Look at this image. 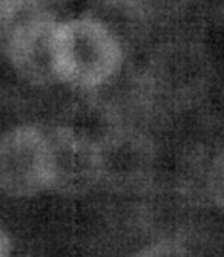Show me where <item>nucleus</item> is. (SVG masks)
Here are the masks:
<instances>
[{
    "instance_id": "nucleus-5",
    "label": "nucleus",
    "mask_w": 224,
    "mask_h": 257,
    "mask_svg": "<svg viewBox=\"0 0 224 257\" xmlns=\"http://www.w3.org/2000/svg\"><path fill=\"white\" fill-rule=\"evenodd\" d=\"M45 134L49 153L51 187L79 190L100 176L95 140L65 125L45 128Z\"/></svg>"
},
{
    "instance_id": "nucleus-1",
    "label": "nucleus",
    "mask_w": 224,
    "mask_h": 257,
    "mask_svg": "<svg viewBox=\"0 0 224 257\" xmlns=\"http://www.w3.org/2000/svg\"><path fill=\"white\" fill-rule=\"evenodd\" d=\"M141 71L155 113L194 107L204 98L213 75L207 51L192 40L157 46Z\"/></svg>"
},
{
    "instance_id": "nucleus-8",
    "label": "nucleus",
    "mask_w": 224,
    "mask_h": 257,
    "mask_svg": "<svg viewBox=\"0 0 224 257\" xmlns=\"http://www.w3.org/2000/svg\"><path fill=\"white\" fill-rule=\"evenodd\" d=\"M86 16L103 25L124 52L138 46L151 26L132 0H94Z\"/></svg>"
},
{
    "instance_id": "nucleus-9",
    "label": "nucleus",
    "mask_w": 224,
    "mask_h": 257,
    "mask_svg": "<svg viewBox=\"0 0 224 257\" xmlns=\"http://www.w3.org/2000/svg\"><path fill=\"white\" fill-rule=\"evenodd\" d=\"M149 23H160L175 19L184 11L189 0H132Z\"/></svg>"
},
{
    "instance_id": "nucleus-6",
    "label": "nucleus",
    "mask_w": 224,
    "mask_h": 257,
    "mask_svg": "<svg viewBox=\"0 0 224 257\" xmlns=\"http://www.w3.org/2000/svg\"><path fill=\"white\" fill-rule=\"evenodd\" d=\"M89 92L92 93L95 109L109 125L141 127L140 122L155 113L143 71L126 66L124 61L105 83Z\"/></svg>"
},
{
    "instance_id": "nucleus-7",
    "label": "nucleus",
    "mask_w": 224,
    "mask_h": 257,
    "mask_svg": "<svg viewBox=\"0 0 224 257\" xmlns=\"http://www.w3.org/2000/svg\"><path fill=\"white\" fill-rule=\"evenodd\" d=\"M45 0H0V51L7 57L43 28L55 23Z\"/></svg>"
},
{
    "instance_id": "nucleus-3",
    "label": "nucleus",
    "mask_w": 224,
    "mask_h": 257,
    "mask_svg": "<svg viewBox=\"0 0 224 257\" xmlns=\"http://www.w3.org/2000/svg\"><path fill=\"white\" fill-rule=\"evenodd\" d=\"M51 187L45 128L22 125L0 137V188L23 198Z\"/></svg>"
},
{
    "instance_id": "nucleus-4",
    "label": "nucleus",
    "mask_w": 224,
    "mask_h": 257,
    "mask_svg": "<svg viewBox=\"0 0 224 257\" xmlns=\"http://www.w3.org/2000/svg\"><path fill=\"white\" fill-rule=\"evenodd\" d=\"M97 143L100 176L117 184H132L151 173L155 146L141 127L109 125Z\"/></svg>"
},
{
    "instance_id": "nucleus-10",
    "label": "nucleus",
    "mask_w": 224,
    "mask_h": 257,
    "mask_svg": "<svg viewBox=\"0 0 224 257\" xmlns=\"http://www.w3.org/2000/svg\"><path fill=\"white\" fill-rule=\"evenodd\" d=\"M210 185L216 199L224 204V152L213 161L210 167Z\"/></svg>"
},
{
    "instance_id": "nucleus-2",
    "label": "nucleus",
    "mask_w": 224,
    "mask_h": 257,
    "mask_svg": "<svg viewBox=\"0 0 224 257\" xmlns=\"http://www.w3.org/2000/svg\"><path fill=\"white\" fill-rule=\"evenodd\" d=\"M54 66L58 81L92 90L124 61V51L111 32L88 16L57 23Z\"/></svg>"
},
{
    "instance_id": "nucleus-11",
    "label": "nucleus",
    "mask_w": 224,
    "mask_h": 257,
    "mask_svg": "<svg viewBox=\"0 0 224 257\" xmlns=\"http://www.w3.org/2000/svg\"><path fill=\"white\" fill-rule=\"evenodd\" d=\"M10 252H11L10 239L7 233L4 231V228L0 227V257H10Z\"/></svg>"
}]
</instances>
